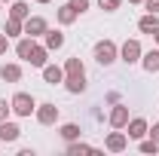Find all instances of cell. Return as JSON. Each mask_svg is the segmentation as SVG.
<instances>
[{"label":"cell","instance_id":"44dd1931","mask_svg":"<svg viewBox=\"0 0 159 156\" xmlns=\"http://www.w3.org/2000/svg\"><path fill=\"white\" fill-rule=\"evenodd\" d=\"M58 135L64 138V141H77V138L83 135V129H80L77 122H64V126L58 129Z\"/></svg>","mask_w":159,"mask_h":156},{"label":"cell","instance_id":"cb8c5ba5","mask_svg":"<svg viewBox=\"0 0 159 156\" xmlns=\"http://www.w3.org/2000/svg\"><path fill=\"white\" fill-rule=\"evenodd\" d=\"M80 71H86L80 58H67V61H64V74H80Z\"/></svg>","mask_w":159,"mask_h":156},{"label":"cell","instance_id":"e575fe53","mask_svg":"<svg viewBox=\"0 0 159 156\" xmlns=\"http://www.w3.org/2000/svg\"><path fill=\"white\" fill-rule=\"evenodd\" d=\"M0 150H3V141H0Z\"/></svg>","mask_w":159,"mask_h":156},{"label":"cell","instance_id":"ac0fdd59","mask_svg":"<svg viewBox=\"0 0 159 156\" xmlns=\"http://www.w3.org/2000/svg\"><path fill=\"white\" fill-rule=\"evenodd\" d=\"M55 19H58V25H74V21L80 19L77 9L70 6V3H64V6H58V12H55Z\"/></svg>","mask_w":159,"mask_h":156},{"label":"cell","instance_id":"8992f818","mask_svg":"<svg viewBox=\"0 0 159 156\" xmlns=\"http://www.w3.org/2000/svg\"><path fill=\"white\" fill-rule=\"evenodd\" d=\"M86 71H80V74H64V89L70 92V95H83L86 92Z\"/></svg>","mask_w":159,"mask_h":156},{"label":"cell","instance_id":"1f68e13d","mask_svg":"<svg viewBox=\"0 0 159 156\" xmlns=\"http://www.w3.org/2000/svg\"><path fill=\"white\" fill-rule=\"evenodd\" d=\"M129 3H144V0H129Z\"/></svg>","mask_w":159,"mask_h":156},{"label":"cell","instance_id":"d590c367","mask_svg":"<svg viewBox=\"0 0 159 156\" xmlns=\"http://www.w3.org/2000/svg\"><path fill=\"white\" fill-rule=\"evenodd\" d=\"M0 9H3V0H0Z\"/></svg>","mask_w":159,"mask_h":156},{"label":"cell","instance_id":"484cf974","mask_svg":"<svg viewBox=\"0 0 159 156\" xmlns=\"http://www.w3.org/2000/svg\"><path fill=\"white\" fill-rule=\"evenodd\" d=\"M67 3H70V6L77 9V16H83V12H86V9L92 6V0H67Z\"/></svg>","mask_w":159,"mask_h":156},{"label":"cell","instance_id":"836d02e7","mask_svg":"<svg viewBox=\"0 0 159 156\" xmlns=\"http://www.w3.org/2000/svg\"><path fill=\"white\" fill-rule=\"evenodd\" d=\"M3 3H12V0H3Z\"/></svg>","mask_w":159,"mask_h":156},{"label":"cell","instance_id":"f1b7e54d","mask_svg":"<svg viewBox=\"0 0 159 156\" xmlns=\"http://www.w3.org/2000/svg\"><path fill=\"white\" fill-rule=\"evenodd\" d=\"M6 49H9V37L0 31V55H6Z\"/></svg>","mask_w":159,"mask_h":156},{"label":"cell","instance_id":"4dcf8cb0","mask_svg":"<svg viewBox=\"0 0 159 156\" xmlns=\"http://www.w3.org/2000/svg\"><path fill=\"white\" fill-rule=\"evenodd\" d=\"M150 37L156 40V46H159V28H156V31H153V34H150Z\"/></svg>","mask_w":159,"mask_h":156},{"label":"cell","instance_id":"9c48e42d","mask_svg":"<svg viewBox=\"0 0 159 156\" xmlns=\"http://www.w3.org/2000/svg\"><path fill=\"white\" fill-rule=\"evenodd\" d=\"M129 107L125 104H113V110H110V117H107V122H110V129H125V122H129Z\"/></svg>","mask_w":159,"mask_h":156},{"label":"cell","instance_id":"8fae6325","mask_svg":"<svg viewBox=\"0 0 159 156\" xmlns=\"http://www.w3.org/2000/svg\"><path fill=\"white\" fill-rule=\"evenodd\" d=\"M43 80L49 83V86H58V83H64V67H58V64H43Z\"/></svg>","mask_w":159,"mask_h":156},{"label":"cell","instance_id":"83f0119b","mask_svg":"<svg viewBox=\"0 0 159 156\" xmlns=\"http://www.w3.org/2000/svg\"><path fill=\"white\" fill-rule=\"evenodd\" d=\"M141 6H144L147 12H159V0H144Z\"/></svg>","mask_w":159,"mask_h":156},{"label":"cell","instance_id":"7a4b0ae2","mask_svg":"<svg viewBox=\"0 0 159 156\" xmlns=\"http://www.w3.org/2000/svg\"><path fill=\"white\" fill-rule=\"evenodd\" d=\"M9 104H12V113L16 117H31L37 110V101H34V95H28V92H16V95L9 98Z\"/></svg>","mask_w":159,"mask_h":156},{"label":"cell","instance_id":"e0dca14e","mask_svg":"<svg viewBox=\"0 0 159 156\" xmlns=\"http://www.w3.org/2000/svg\"><path fill=\"white\" fill-rule=\"evenodd\" d=\"M31 16V6L25 3V0H12L9 3V19H19V21H25Z\"/></svg>","mask_w":159,"mask_h":156},{"label":"cell","instance_id":"30bf717a","mask_svg":"<svg viewBox=\"0 0 159 156\" xmlns=\"http://www.w3.org/2000/svg\"><path fill=\"white\" fill-rule=\"evenodd\" d=\"M19 138H21V129L16 122H9V119L0 122V141H3V144H16Z\"/></svg>","mask_w":159,"mask_h":156},{"label":"cell","instance_id":"5b68a950","mask_svg":"<svg viewBox=\"0 0 159 156\" xmlns=\"http://www.w3.org/2000/svg\"><path fill=\"white\" fill-rule=\"evenodd\" d=\"M46 31H49V21L43 19V16H28V19H25V34H28V37H43V34H46Z\"/></svg>","mask_w":159,"mask_h":156},{"label":"cell","instance_id":"9a60e30c","mask_svg":"<svg viewBox=\"0 0 159 156\" xmlns=\"http://www.w3.org/2000/svg\"><path fill=\"white\" fill-rule=\"evenodd\" d=\"M0 77H3V83H19L21 80V64H16V61L0 64Z\"/></svg>","mask_w":159,"mask_h":156},{"label":"cell","instance_id":"5bb4252c","mask_svg":"<svg viewBox=\"0 0 159 156\" xmlns=\"http://www.w3.org/2000/svg\"><path fill=\"white\" fill-rule=\"evenodd\" d=\"M156 28H159V12H144L138 19V31L141 34H153Z\"/></svg>","mask_w":159,"mask_h":156},{"label":"cell","instance_id":"d6986e66","mask_svg":"<svg viewBox=\"0 0 159 156\" xmlns=\"http://www.w3.org/2000/svg\"><path fill=\"white\" fill-rule=\"evenodd\" d=\"M46 61H49V49L37 43V46H34V52H31V58H28V64H31V67H43Z\"/></svg>","mask_w":159,"mask_h":156},{"label":"cell","instance_id":"52a82bcc","mask_svg":"<svg viewBox=\"0 0 159 156\" xmlns=\"http://www.w3.org/2000/svg\"><path fill=\"white\" fill-rule=\"evenodd\" d=\"M104 147H107L110 153H122V150L129 147V135H125L122 129H116V132H110V135L104 138Z\"/></svg>","mask_w":159,"mask_h":156},{"label":"cell","instance_id":"4316f807","mask_svg":"<svg viewBox=\"0 0 159 156\" xmlns=\"http://www.w3.org/2000/svg\"><path fill=\"white\" fill-rule=\"evenodd\" d=\"M9 113H12V104H9L6 98H0V122H3V119H9Z\"/></svg>","mask_w":159,"mask_h":156},{"label":"cell","instance_id":"7c38bea8","mask_svg":"<svg viewBox=\"0 0 159 156\" xmlns=\"http://www.w3.org/2000/svg\"><path fill=\"white\" fill-rule=\"evenodd\" d=\"M34 46H37V40L28 37V34H21L19 43H16V55H19L21 61H28V58H31V52H34Z\"/></svg>","mask_w":159,"mask_h":156},{"label":"cell","instance_id":"7402d4cb","mask_svg":"<svg viewBox=\"0 0 159 156\" xmlns=\"http://www.w3.org/2000/svg\"><path fill=\"white\" fill-rule=\"evenodd\" d=\"M95 147H89V144H83V141H67V156H80V153H92Z\"/></svg>","mask_w":159,"mask_h":156},{"label":"cell","instance_id":"3957f363","mask_svg":"<svg viewBox=\"0 0 159 156\" xmlns=\"http://www.w3.org/2000/svg\"><path fill=\"white\" fill-rule=\"evenodd\" d=\"M141 55H144V49H141V43H138L135 37L125 40V43L119 46V61H122V64H138Z\"/></svg>","mask_w":159,"mask_h":156},{"label":"cell","instance_id":"6da1fadb","mask_svg":"<svg viewBox=\"0 0 159 156\" xmlns=\"http://www.w3.org/2000/svg\"><path fill=\"white\" fill-rule=\"evenodd\" d=\"M95 61L101 67H110L113 61H119V46L113 40H98L95 43Z\"/></svg>","mask_w":159,"mask_h":156},{"label":"cell","instance_id":"4fadbf2b","mask_svg":"<svg viewBox=\"0 0 159 156\" xmlns=\"http://www.w3.org/2000/svg\"><path fill=\"white\" fill-rule=\"evenodd\" d=\"M141 67H144L147 74H159V46L141 55Z\"/></svg>","mask_w":159,"mask_h":156},{"label":"cell","instance_id":"f546056e","mask_svg":"<svg viewBox=\"0 0 159 156\" xmlns=\"http://www.w3.org/2000/svg\"><path fill=\"white\" fill-rule=\"evenodd\" d=\"M147 135L153 138V141H159V122H156V126H153V129H147Z\"/></svg>","mask_w":159,"mask_h":156},{"label":"cell","instance_id":"d4e9b609","mask_svg":"<svg viewBox=\"0 0 159 156\" xmlns=\"http://www.w3.org/2000/svg\"><path fill=\"white\" fill-rule=\"evenodd\" d=\"M98 6L104 9V12H116L119 6H122V0H98Z\"/></svg>","mask_w":159,"mask_h":156},{"label":"cell","instance_id":"2e32d148","mask_svg":"<svg viewBox=\"0 0 159 156\" xmlns=\"http://www.w3.org/2000/svg\"><path fill=\"white\" fill-rule=\"evenodd\" d=\"M43 46H46L49 52L61 49V46H64V34H61V31H46V34H43Z\"/></svg>","mask_w":159,"mask_h":156},{"label":"cell","instance_id":"ba28073f","mask_svg":"<svg viewBox=\"0 0 159 156\" xmlns=\"http://www.w3.org/2000/svg\"><path fill=\"white\" fill-rule=\"evenodd\" d=\"M147 119L144 117H132L129 122H125V135H129V141H141V138L147 135Z\"/></svg>","mask_w":159,"mask_h":156},{"label":"cell","instance_id":"d6a6232c","mask_svg":"<svg viewBox=\"0 0 159 156\" xmlns=\"http://www.w3.org/2000/svg\"><path fill=\"white\" fill-rule=\"evenodd\" d=\"M37 3H52V0H37Z\"/></svg>","mask_w":159,"mask_h":156},{"label":"cell","instance_id":"ffe728a7","mask_svg":"<svg viewBox=\"0 0 159 156\" xmlns=\"http://www.w3.org/2000/svg\"><path fill=\"white\" fill-rule=\"evenodd\" d=\"M3 34H6L9 40H12V37H21V34H25V21H19V19H6Z\"/></svg>","mask_w":159,"mask_h":156},{"label":"cell","instance_id":"603a6c76","mask_svg":"<svg viewBox=\"0 0 159 156\" xmlns=\"http://www.w3.org/2000/svg\"><path fill=\"white\" fill-rule=\"evenodd\" d=\"M138 150L141 153H159V141H153V138H141V144H138Z\"/></svg>","mask_w":159,"mask_h":156},{"label":"cell","instance_id":"277c9868","mask_svg":"<svg viewBox=\"0 0 159 156\" xmlns=\"http://www.w3.org/2000/svg\"><path fill=\"white\" fill-rule=\"evenodd\" d=\"M34 117H37L40 126H55V122H58V107H55L52 101H46V104H37Z\"/></svg>","mask_w":159,"mask_h":156}]
</instances>
